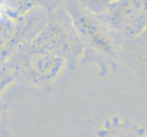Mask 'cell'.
Here are the masks:
<instances>
[{
  "mask_svg": "<svg viewBox=\"0 0 147 137\" xmlns=\"http://www.w3.org/2000/svg\"><path fill=\"white\" fill-rule=\"evenodd\" d=\"M123 41L147 29V0H116L100 15Z\"/></svg>",
  "mask_w": 147,
  "mask_h": 137,
  "instance_id": "5",
  "label": "cell"
},
{
  "mask_svg": "<svg viewBox=\"0 0 147 137\" xmlns=\"http://www.w3.org/2000/svg\"><path fill=\"white\" fill-rule=\"evenodd\" d=\"M48 11L46 24L30 45L61 56L68 60L73 70L82 58V40L69 14L62 5Z\"/></svg>",
  "mask_w": 147,
  "mask_h": 137,
  "instance_id": "3",
  "label": "cell"
},
{
  "mask_svg": "<svg viewBox=\"0 0 147 137\" xmlns=\"http://www.w3.org/2000/svg\"><path fill=\"white\" fill-rule=\"evenodd\" d=\"M94 137H147V131L138 123L114 115L103 121Z\"/></svg>",
  "mask_w": 147,
  "mask_h": 137,
  "instance_id": "7",
  "label": "cell"
},
{
  "mask_svg": "<svg viewBox=\"0 0 147 137\" xmlns=\"http://www.w3.org/2000/svg\"><path fill=\"white\" fill-rule=\"evenodd\" d=\"M115 1L116 0H77L84 8L96 15L103 14Z\"/></svg>",
  "mask_w": 147,
  "mask_h": 137,
  "instance_id": "9",
  "label": "cell"
},
{
  "mask_svg": "<svg viewBox=\"0 0 147 137\" xmlns=\"http://www.w3.org/2000/svg\"><path fill=\"white\" fill-rule=\"evenodd\" d=\"M48 14V9L40 6L18 18L1 14V61L36 38L47 22Z\"/></svg>",
  "mask_w": 147,
  "mask_h": 137,
  "instance_id": "4",
  "label": "cell"
},
{
  "mask_svg": "<svg viewBox=\"0 0 147 137\" xmlns=\"http://www.w3.org/2000/svg\"><path fill=\"white\" fill-rule=\"evenodd\" d=\"M67 10L84 45L80 61L95 66L100 77H107L117 69L123 40L100 15L84 8L77 0H64Z\"/></svg>",
  "mask_w": 147,
  "mask_h": 137,
  "instance_id": "1",
  "label": "cell"
},
{
  "mask_svg": "<svg viewBox=\"0 0 147 137\" xmlns=\"http://www.w3.org/2000/svg\"><path fill=\"white\" fill-rule=\"evenodd\" d=\"M10 57L18 65L19 79L36 89L52 90L72 70L68 60L61 56L30 44Z\"/></svg>",
  "mask_w": 147,
  "mask_h": 137,
  "instance_id": "2",
  "label": "cell"
},
{
  "mask_svg": "<svg viewBox=\"0 0 147 137\" xmlns=\"http://www.w3.org/2000/svg\"><path fill=\"white\" fill-rule=\"evenodd\" d=\"M19 79V72L16 61L12 57L1 61V93Z\"/></svg>",
  "mask_w": 147,
  "mask_h": 137,
  "instance_id": "8",
  "label": "cell"
},
{
  "mask_svg": "<svg viewBox=\"0 0 147 137\" xmlns=\"http://www.w3.org/2000/svg\"><path fill=\"white\" fill-rule=\"evenodd\" d=\"M120 59L135 73L147 76V29L134 39L123 41Z\"/></svg>",
  "mask_w": 147,
  "mask_h": 137,
  "instance_id": "6",
  "label": "cell"
}]
</instances>
